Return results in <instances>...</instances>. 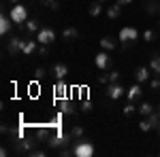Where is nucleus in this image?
Returning a JSON list of instances; mask_svg holds the SVG:
<instances>
[{
  "label": "nucleus",
  "mask_w": 160,
  "mask_h": 157,
  "mask_svg": "<svg viewBox=\"0 0 160 157\" xmlns=\"http://www.w3.org/2000/svg\"><path fill=\"white\" fill-rule=\"evenodd\" d=\"M56 102H58V106H60L62 115H77V109L73 106V102H71L68 98H64V100H56Z\"/></svg>",
  "instance_id": "obj_9"
},
{
  "label": "nucleus",
  "mask_w": 160,
  "mask_h": 157,
  "mask_svg": "<svg viewBox=\"0 0 160 157\" xmlns=\"http://www.w3.org/2000/svg\"><path fill=\"white\" fill-rule=\"evenodd\" d=\"M135 81L137 83H145V81H149V68L139 66V68L135 70Z\"/></svg>",
  "instance_id": "obj_15"
},
{
  "label": "nucleus",
  "mask_w": 160,
  "mask_h": 157,
  "mask_svg": "<svg viewBox=\"0 0 160 157\" xmlns=\"http://www.w3.org/2000/svg\"><path fill=\"white\" fill-rule=\"evenodd\" d=\"M37 40H38V45H51L56 40V32L51 28H41L37 32Z\"/></svg>",
  "instance_id": "obj_5"
},
{
  "label": "nucleus",
  "mask_w": 160,
  "mask_h": 157,
  "mask_svg": "<svg viewBox=\"0 0 160 157\" xmlns=\"http://www.w3.org/2000/svg\"><path fill=\"white\" fill-rule=\"evenodd\" d=\"M135 110H137L135 102H128V104H126V106H124V109H122V113H124V115H126V117H128V115H132Z\"/></svg>",
  "instance_id": "obj_27"
},
{
  "label": "nucleus",
  "mask_w": 160,
  "mask_h": 157,
  "mask_svg": "<svg viewBox=\"0 0 160 157\" xmlns=\"http://www.w3.org/2000/svg\"><path fill=\"white\" fill-rule=\"evenodd\" d=\"M149 87H152L154 91H158V89H160V74H156V76L149 81Z\"/></svg>",
  "instance_id": "obj_30"
},
{
  "label": "nucleus",
  "mask_w": 160,
  "mask_h": 157,
  "mask_svg": "<svg viewBox=\"0 0 160 157\" xmlns=\"http://www.w3.org/2000/svg\"><path fill=\"white\" fill-rule=\"evenodd\" d=\"M107 76H109V83H118V81H120V76H122V74L118 72V70H113V72H109V74H107Z\"/></svg>",
  "instance_id": "obj_32"
},
{
  "label": "nucleus",
  "mask_w": 160,
  "mask_h": 157,
  "mask_svg": "<svg viewBox=\"0 0 160 157\" xmlns=\"http://www.w3.org/2000/svg\"><path fill=\"white\" fill-rule=\"evenodd\" d=\"M156 132H158V134H160V127H158V130H156Z\"/></svg>",
  "instance_id": "obj_38"
},
{
  "label": "nucleus",
  "mask_w": 160,
  "mask_h": 157,
  "mask_svg": "<svg viewBox=\"0 0 160 157\" xmlns=\"http://www.w3.org/2000/svg\"><path fill=\"white\" fill-rule=\"evenodd\" d=\"M158 15H160V11H158Z\"/></svg>",
  "instance_id": "obj_41"
},
{
  "label": "nucleus",
  "mask_w": 160,
  "mask_h": 157,
  "mask_svg": "<svg viewBox=\"0 0 160 157\" xmlns=\"http://www.w3.org/2000/svg\"><path fill=\"white\" fill-rule=\"evenodd\" d=\"M37 51H38V40H26L24 49H22L24 55H32V53H37Z\"/></svg>",
  "instance_id": "obj_17"
},
{
  "label": "nucleus",
  "mask_w": 160,
  "mask_h": 157,
  "mask_svg": "<svg viewBox=\"0 0 160 157\" xmlns=\"http://www.w3.org/2000/svg\"><path fill=\"white\" fill-rule=\"evenodd\" d=\"M92 106H94V104H92V102H90V100H83V102H81V106H79V109H81V113H90V110H92Z\"/></svg>",
  "instance_id": "obj_31"
},
{
  "label": "nucleus",
  "mask_w": 160,
  "mask_h": 157,
  "mask_svg": "<svg viewBox=\"0 0 160 157\" xmlns=\"http://www.w3.org/2000/svg\"><path fill=\"white\" fill-rule=\"evenodd\" d=\"M9 2H11V4H19L22 0H9Z\"/></svg>",
  "instance_id": "obj_37"
},
{
  "label": "nucleus",
  "mask_w": 160,
  "mask_h": 157,
  "mask_svg": "<svg viewBox=\"0 0 160 157\" xmlns=\"http://www.w3.org/2000/svg\"><path fill=\"white\" fill-rule=\"evenodd\" d=\"M53 96H56V100H64V98L68 96V87H66V83H64V79H60V81L56 83V87H53Z\"/></svg>",
  "instance_id": "obj_13"
},
{
  "label": "nucleus",
  "mask_w": 160,
  "mask_h": 157,
  "mask_svg": "<svg viewBox=\"0 0 160 157\" xmlns=\"http://www.w3.org/2000/svg\"><path fill=\"white\" fill-rule=\"evenodd\" d=\"M158 28H160V21H158Z\"/></svg>",
  "instance_id": "obj_40"
},
{
  "label": "nucleus",
  "mask_w": 160,
  "mask_h": 157,
  "mask_svg": "<svg viewBox=\"0 0 160 157\" xmlns=\"http://www.w3.org/2000/svg\"><path fill=\"white\" fill-rule=\"evenodd\" d=\"M0 155L7 157V155H9V149H7V146H2V149H0Z\"/></svg>",
  "instance_id": "obj_35"
},
{
  "label": "nucleus",
  "mask_w": 160,
  "mask_h": 157,
  "mask_svg": "<svg viewBox=\"0 0 160 157\" xmlns=\"http://www.w3.org/2000/svg\"><path fill=\"white\" fill-rule=\"evenodd\" d=\"M158 127H160V113H152L149 117H145L139 123L141 132H152V130H158Z\"/></svg>",
  "instance_id": "obj_3"
},
{
  "label": "nucleus",
  "mask_w": 160,
  "mask_h": 157,
  "mask_svg": "<svg viewBox=\"0 0 160 157\" xmlns=\"http://www.w3.org/2000/svg\"><path fill=\"white\" fill-rule=\"evenodd\" d=\"M158 11H160V0H148L145 2V15L154 17V15H158Z\"/></svg>",
  "instance_id": "obj_16"
},
{
  "label": "nucleus",
  "mask_w": 160,
  "mask_h": 157,
  "mask_svg": "<svg viewBox=\"0 0 160 157\" xmlns=\"http://www.w3.org/2000/svg\"><path fill=\"white\" fill-rule=\"evenodd\" d=\"M115 2H118V4H130L132 0H115Z\"/></svg>",
  "instance_id": "obj_36"
},
{
  "label": "nucleus",
  "mask_w": 160,
  "mask_h": 157,
  "mask_svg": "<svg viewBox=\"0 0 160 157\" xmlns=\"http://www.w3.org/2000/svg\"><path fill=\"white\" fill-rule=\"evenodd\" d=\"M100 47L105 49V51H113L115 49V38H111V36L100 38Z\"/></svg>",
  "instance_id": "obj_19"
},
{
  "label": "nucleus",
  "mask_w": 160,
  "mask_h": 157,
  "mask_svg": "<svg viewBox=\"0 0 160 157\" xmlns=\"http://www.w3.org/2000/svg\"><path fill=\"white\" fill-rule=\"evenodd\" d=\"M137 110H139V115H143V117H149V115L154 113V106H152L149 102H143V104H141V106H139Z\"/></svg>",
  "instance_id": "obj_23"
},
{
  "label": "nucleus",
  "mask_w": 160,
  "mask_h": 157,
  "mask_svg": "<svg viewBox=\"0 0 160 157\" xmlns=\"http://www.w3.org/2000/svg\"><path fill=\"white\" fill-rule=\"evenodd\" d=\"M41 2H43L45 7H49L51 11H56V9L60 7V2H58V0H41Z\"/></svg>",
  "instance_id": "obj_29"
},
{
  "label": "nucleus",
  "mask_w": 160,
  "mask_h": 157,
  "mask_svg": "<svg viewBox=\"0 0 160 157\" xmlns=\"http://www.w3.org/2000/svg\"><path fill=\"white\" fill-rule=\"evenodd\" d=\"M24 45H26V40H24V38L13 36V38H9V43H7V51H9L11 55H15V53H22Z\"/></svg>",
  "instance_id": "obj_7"
},
{
  "label": "nucleus",
  "mask_w": 160,
  "mask_h": 157,
  "mask_svg": "<svg viewBox=\"0 0 160 157\" xmlns=\"http://www.w3.org/2000/svg\"><path fill=\"white\" fill-rule=\"evenodd\" d=\"M37 79H43V76H45V74H47V70H45V68H37Z\"/></svg>",
  "instance_id": "obj_34"
},
{
  "label": "nucleus",
  "mask_w": 160,
  "mask_h": 157,
  "mask_svg": "<svg viewBox=\"0 0 160 157\" xmlns=\"http://www.w3.org/2000/svg\"><path fill=\"white\" fill-rule=\"evenodd\" d=\"M37 55L38 58H49V45H38Z\"/></svg>",
  "instance_id": "obj_26"
},
{
  "label": "nucleus",
  "mask_w": 160,
  "mask_h": 157,
  "mask_svg": "<svg viewBox=\"0 0 160 157\" xmlns=\"http://www.w3.org/2000/svg\"><path fill=\"white\" fill-rule=\"evenodd\" d=\"M141 96H143V89H141V83L130 85V89L126 91V98H128L130 102H137V100H141Z\"/></svg>",
  "instance_id": "obj_12"
},
{
  "label": "nucleus",
  "mask_w": 160,
  "mask_h": 157,
  "mask_svg": "<svg viewBox=\"0 0 160 157\" xmlns=\"http://www.w3.org/2000/svg\"><path fill=\"white\" fill-rule=\"evenodd\" d=\"M62 38H64L66 43H73V40L79 38V30L73 28V25H71V28H64V30H62Z\"/></svg>",
  "instance_id": "obj_14"
},
{
  "label": "nucleus",
  "mask_w": 160,
  "mask_h": 157,
  "mask_svg": "<svg viewBox=\"0 0 160 157\" xmlns=\"http://www.w3.org/2000/svg\"><path fill=\"white\" fill-rule=\"evenodd\" d=\"M9 17L13 19V24L15 25H26L28 21V9H26V4H13L11 11H9Z\"/></svg>",
  "instance_id": "obj_1"
},
{
  "label": "nucleus",
  "mask_w": 160,
  "mask_h": 157,
  "mask_svg": "<svg viewBox=\"0 0 160 157\" xmlns=\"http://www.w3.org/2000/svg\"><path fill=\"white\" fill-rule=\"evenodd\" d=\"M13 25H15V24H13V19L9 17V15H4V13H2V15H0V34H2V36H7V34L11 32Z\"/></svg>",
  "instance_id": "obj_11"
},
{
  "label": "nucleus",
  "mask_w": 160,
  "mask_h": 157,
  "mask_svg": "<svg viewBox=\"0 0 160 157\" xmlns=\"http://www.w3.org/2000/svg\"><path fill=\"white\" fill-rule=\"evenodd\" d=\"M94 64H96V68L98 70H105V68H109V64H111V58H109V51H98L96 53V60H94Z\"/></svg>",
  "instance_id": "obj_8"
},
{
  "label": "nucleus",
  "mask_w": 160,
  "mask_h": 157,
  "mask_svg": "<svg viewBox=\"0 0 160 157\" xmlns=\"http://www.w3.org/2000/svg\"><path fill=\"white\" fill-rule=\"evenodd\" d=\"M120 7H122V4H113V7H109V9H107V17H109V19H118L120 13H122Z\"/></svg>",
  "instance_id": "obj_21"
},
{
  "label": "nucleus",
  "mask_w": 160,
  "mask_h": 157,
  "mask_svg": "<svg viewBox=\"0 0 160 157\" xmlns=\"http://www.w3.org/2000/svg\"><path fill=\"white\" fill-rule=\"evenodd\" d=\"M102 2H98V0H94L90 7H88V13H90V17H98L100 13H102V7H100Z\"/></svg>",
  "instance_id": "obj_18"
},
{
  "label": "nucleus",
  "mask_w": 160,
  "mask_h": 157,
  "mask_svg": "<svg viewBox=\"0 0 160 157\" xmlns=\"http://www.w3.org/2000/svg\"><path fill=\"white\" fill-rule=\"evenodd\" d=\"M45 155V151H41V149H34V151H30V157H43Z\"/></svg>",
  "instance_id": "obj_33"
},
{
  "label": "nucleus",
  "mask_w": 160,
  "mask_h": 157,
  "mask_svg": "<svg viewBox=\"0 0 160 157\" xmlns=\"http://www.w3.org/2000/svg\"><path fill=\"white\" fill-rule=\"evenodd\" d=\"M73 151H75V157H92L94 155V145L90 142V140H77L73 146Z\"/></svg>",
  "instance_id": "obj_2"
},
{
  "label": "nucleus",
  "mask_w": 160,
  "mask_h": 157,
  "mask_svg": "<svg viewBox=\"0 0 160 157\" xmlns=\"http://www.w3.org/2000/svg\"><path fill=\"white\" fill-rule=\"evenodd\" d=\"M98 2H105V0H98Z\"/></svg>",
  "instance_id": "obj_39"
},
{
  "label": "nucleus",
  "mask_w": 160,
  "mask_h": 157,
  "mask_svg": "<svg viewBox=\"0 0 160 157\" xmlns=\"http://www.w3.org/2000/svg\"><path fill=\"white\" fill-rule=\"evenodd\" d=\"M51 74H53L58 81H60V79H66V76H68V66H66V64H62V62H58V64H53Z\"/></svg>",
  "instance_id": "obj_10"
},
{
  "label": "nucleus",
  "mask_w": 160,
  "mask_h": 157,
  "mask_svg": "<svg viewBox=\"0 0 160 157\" xmlns=\"http://www.w3.org/2000/svg\"><path fill=\"white\" fill-rule=\"evenodd\" d=\"M83 134H86V130H83L81 125H73V127H71V136L75 138V142H77V140H81V138H83Z\"/></svg>",
  "instance_id": "obj_22"
},
{
  "label": "nucleus",
  "mask_w": 160,
  "mask_h": 157,
  "mask_svg": "<svg viewBox=\"0 0 160 157\" xmlns=\"http://www.w3.org/2000/svg\"><path fill=\"white\" fill-rule=\"evenodd\" d=\"M143 40H148V43H154V40H156V32H154L152 28H148V30L143 32Z\"/></svg>",
  "instance_id": "obj_25"
},
{
  "label": "nucleus",
  "mask_w": 160,
  "mask_h": 157,
  "mask_svg": "<svg viewBox=\"0 0 160 157\" xmlns=\"http://www.w3.org/2000/svg\"><path fill=\"white\" fill-rule=\"evenodd\" d=\"M26 30H28V34H34V32L41 30V24H38L37 19H28L26 21Z\"/></svg>",
  "instance_id": "obj_20"
},
{
  "label": "nucleus",
  "mask_w": 160,
  "mask_h": 157,
  "mask_svg": "<svg viewBox=\"0 0 160 157\" xmlns=\"http://www.w3.org/2000/svg\"><path fill=\"white\" fill-rule=\"evenodd\" d=\"M58 155L60 157H68V155H75V151L68 149V146H60V149H58Z\"/></svg>",
  "instance_id": "obj_28"
},
{
  "label": "nucleus",
  "mask_w": 160,
  "mask_h": 157,
  "mask_svg": "<svg viewBox=\"0 0 160 157\" xmlns=\"http://www.w3.org/2000/svg\"><path fill=\"white\" fill-rule=\"evenodd\" d=\"M122 96H126V89L120 83H109L107 85V98L109 100H120Z\"/></svg>",
  "instance_id": "obj_6"
},
{
  "label": "nucleus",
  "mask_w": 160,
  "mask_h": 157,
  "mask_svg": "<svg viewBox=\"0 0 160 157\" xmlns=\"http://www.w3.org/2000/svg\"><path fill=\"white\" fill-rule=\"evenodd\" d=\"M137 38H139V30H137V28H132V25H124L122 30H120V34H118V40H122L124 45L135 43Z\"/></svg>",
  "instance_id": "obj_4"
},
{
  "label": "nucleus",
  "mask_w": 160,
  "mask_h": 157,
  "mask_svg": "<svg viewBox=\"0 0 160 157\" xmlns=\"http://www.w3.org/2000/svg\"><path fill=\"white\" fill-rule=\"evenodd\" d=\"M149 70L156 72V74H160V55H154V58H152V62H149Z\"/></svg>",
  "instance_id": "obj_24"
}]
</instances>
